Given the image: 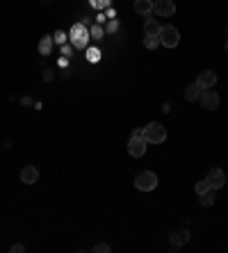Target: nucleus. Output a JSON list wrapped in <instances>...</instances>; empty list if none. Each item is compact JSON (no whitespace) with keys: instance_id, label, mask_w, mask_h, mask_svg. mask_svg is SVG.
<instances>
[{"instance_id":"1","label":"nucleus","mask_w":228,"mask_h":253,"mask_svg":"<svg viewBox=\"0 0 228 253\" xmlns=\"http://www.w3.org/2000/svg\"><path fill=\"white\" fill-rule=\"evenodd\" d=\"M164 139H167V130H164L162 123L153 121V123L144 126V142L146 144H162Z\"/></svg>"},{"instance_id":"2","label":"nucleus","mask_w":228,"mask_h":253,"mask_svg":"<svg viewBox=\"0 0 228 253\" xmlns=\"http://www.w3.org/2000/svg\"><path fill=\"white\" fill-rule=\"evenodd\" d=\"M160 37V44L167 46V48H176V46L180 44V32H178V28H174V25H162L158 32Z\"/></svg>"},{"instance_id":"3","label":"nucleus","mask_w":228,"mask_h":253,"mask_svg":"<svg viewBox=\"0 0 228 253\" xmlns=\"http://www.w3.org/2000/svg\"><path fill=\"white\" fill-rule=\"evenodd\" d=\"M135 187L139 189V192H153V189L158 187V176H155L153 171H142V173H137Z\"/></svg>"},{"instance_id":"4","label":"nucleus","mask_w":228,"mask_h":253,"mask_svg":"<svg viewBox=\"0 0 228 253\" xmlns=\"http://www.w3.org/2000/svg\"><path fill=\"white\" fill-rule=\"evenodd\" d=\"M153 12L160 16H174L176 14L174 0H153Z\"/></svg>"},{"instance_id":"5","label":"nucleus","mask_w":228,"mask_h":253,"mask_svg":"<svg viewBox=\"0 0 228 253\" xmlns=\"http://www.w3.org/2000/svg\"><path fill=\"white\" fill-rule=\"evenodd\" d=\"M146 146H148V144L144 142V137H130V142H128L130 157H142L146 153Z\"/></svg>"},{"instance_id":"6","label":"nucleus","mask_w":228,"mask_h":253,"mask_svg":"<svg viewBox=\"0 0 228 253\" xmlns=\"http://www.w3.org/2000/svg\"><path fill=\"white\" fill-rule=\"evenodd\" d=\"M201 105H203V110H217V105H219V96L210 89H203L201 91V96H198Z\"/></svg>"},{"instance_id":"7","label":"nucleus","mask_w":228,"mask_h":253,"mask_svg":"<svg viewBox=\"0 0 228 253\" xmlns=\"http://www.w3.org/2000/svg\"><path fill=\"white\" fill-rule=\"evenodd\" d=\"M208 183H210V187L212 189H221V187L226 185V176H224V171L221 169H210V173H208Z\"/></svg>"},{"instance_id":"8","label":"nucleus","mask_w":228,"mask_h":253,"mask_svg":"<svg viewBox=\"0 0 228 253\" xmlns=\"http://www.w3.org/2000/svg\"><path fill=\"white\" fill-rule=\"evenodd\" d=\"M196 84L201 89H210V87L217 84V73H214V71H203V73H198Z\"/></svg>"},{"instance_id":"9","label":"nucleus","mask_w":228,"mask_h":253,"mask_svg":"<svg viewBox=\"0 0 228 253\" xmlns=\"http://www.w3.org/2000/svg\"><path fill=\"white\" fill-rule=\"evenodd\" d=\"M21 180L25 185H34L39 180V169L37 167H23L21 169Z\"/></svg>"},{"instance_id":"10","label":"nucleus","mask_w":228,"mask_h":253,"mask_svg":"<svg viewBox=\"0 0 228 253\" xmlns=\"http://www.w3.org/2000/svg\"><path fill=\"white\" fill-rule=\"evenodd\" d=\"M135 12L142 16L153 14V0H135Z\"/></svg>"},{"instance_id":"11","label":"nucleus","mask_w":228,"mask_h":253,"mask_svg":"<svg viewBox=\"0 0 228 253\" xmlns=\"http://www.w3.org/2000/svg\"><path fill=\"white\" fill-rule=\"evenodd\" d=\"M201 87H198L196 82H194V84H187V89H185V98H187V101H198V96H201Z\"/></svg>"},{"instance_id":"12","label":"nucleus","mask_w":228,"mask_h":253,"mask_svg":"<svg viewBox=\"0 0 228 253\" xmlns=\"http://www.w3.org/2000/svg\"><path fill=\"white\" fill-rule=\"evenodd\" d=\"M214 201H217V196H214V189H208L205 194H201V205H203V208H210Z\"/></svg>"},{"instance_id":"13","label":"nucleus","mask_w":228,"mask_h":253,"mask_svg":"<svg viewBox=\"0 0 228 253\" xmlns=\"http://www.w3.org/2000/svg\"><path fill=\"white\" fill-rule=\"evenodd\" d=\"M160 28H162V25H160L155 18H148V21H146V25H144V32H146V34H158Z\"/></svg>"},{"instance_id":"14","label":"nucleus","mask_w":228,"mask_h":253,"mask_svg":"<svg viewBox=\"0 0 228 253\" xmlns=\"http://www.w3.org/2000/svg\"><path fill=\"white\" fill-rule=\"evenodd\" d=\"M144 46H146V48H151V51H153V48H158V46H160V37H158V34H146V37H144Z\"/></svg>"},{"instance_id":"15","label":"nucleus","mask_w":228,"mask_h":253,"mask_svg":"<svg viewBox=\"0 0 228 253\" xmlns=\"http://www.w3.org/2000/svg\"><path fill=\"white\" fill-rule=\"evenodd\" d=\"M208 189H212V187H210V183H208V178L198 180V183H196V194H198V196H201V194H205Z\"/></svg>"},{"instance_id":"16","label":"nucleus","mask_w":228,"mask_h":253,"mask_svg":"<svg viewBox=\"0 0 228 253\" xmlns=\"http://www.w3.org/2000/svg\"><path fill=\"white\" fill-rule=\"evenodd\" d=\"M190 239V233H174V244H180V242H187Z\"/></svg>"},{"instance_id":"17","label":"nucleus","mask_w":228,"mask_h":253,"mask_svg":"<svg viewBox=\"0 0 228 253\" xmlns=\"http://www.w3.org/2000/svg\"><path fill=\"white\" fill-rule=\"evenodd\" d=\"M94 251H96V253H110V244L98 242V244H94Z\"/></svg>"},{"instance_id":"18","label":"nucleus","mask_w":228,"mask_h":253,"mask_svg":"<svg viewBox=\"0 0 228 253\" xmlns=\"http://www.w3.org/2000/svg\"><path fill=\"white\" fill-rule=\"evenodd\" d=\"M39 51H41V52H48V51H50V39H46L44 44L39 46Z\"/></svg>"},{"instance_id":"19","label":"nucleus","mask_w":228,"mask_h":253,"mask_svg":"<svg viewBox=\"0 0 228 253\" xmlns=\"http://www.w3.org/2000/svg\"><path fill=\"white\" fill-rule=\"evenodd\" d=\"M23 249H25V246H23V244H14V246H12V253H21Z\"/></svg>"},{"instance_id":"20","label":"nucleus","mask_w":228,"mask_h":253,"mask_svg":"<svg viewBox=\"0 0 228 253\" xmlns=\"http://www.w3.org/2000/svg\"><path fill=\"white\" fill-rule=\"evenodd\" d=\"M226 51H228V39H226Z\"/></svg>"}]
</instances>
